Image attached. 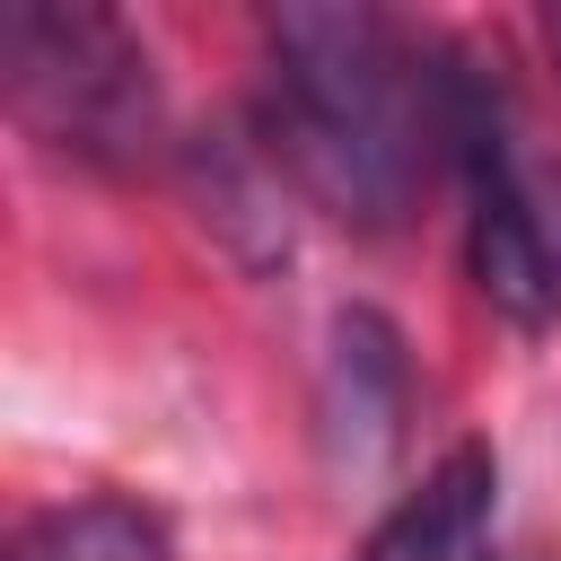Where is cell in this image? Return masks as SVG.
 I'll use <instances>...</instances> for the list:
<instances>
[{
  "mask_svg": "<svg viewBox=\"0 0 561 561\" xmlns=\"http://www.w3.org/2000/svg\"><path fill=\"white\" fill-rule=\"evenodd\" d=\"M254 114L316 210L342 228H403L447 149V70H430L386 9H272Z\"/></svg>",
  "mask_w": 561,
  "mask_h": 561,
  "instance_id": "obj_1",
  "label": "cell"
},
{
  "mask_svg": "<svg viewBox=\"0 0 561 561\" xmlns=\"http://www.w3.org/2000/svg\"><path fill=\"white\" fill-rule=\"evenodd\" d=\"M447 158L465 175V263L508 324H561V175L535 158L508 88L447 53Z\"/></svg>",
  "mask_w": 561,
  "mask_h": 561,
  "instance_id": "obj_2",
  "label": "cell"
},
{
  "mask_svg": "<svg viewBox=\"0 0 561 561\" xmlns=\"http://www.w3.org/2000/svg\"><path fill=\"white\" fill-rule=\"evenodd\" d=\"M0 70H9V105L18 123L88 167H140L167 131L149 53L123 18L105 9H61V0H26L0 26Z\"/></svg>",
  "mask_w": 561,
  "mask_h": 561,
  "instance_id": "obj_3",
  "label": "cell"
},
{
  "mask_svg": "<svg viewBox=\"0 0 561 561\" xmlns=\"http://www.w3.org/2000/svg\"><path fill=\"white\" fill-rule=\"evenodd\" d=\"M359 561H500V465L482 438L447 447L359 543Z\"/></svg>",
  "mask_w": 561,
  "mask_h": 561,
  "instance_id": "obj_4",
  "label": "cell"
},
{
  "mask_svg": "<svg viewBox=\"0 0 561 561\" xmlns=\"http://www.w3.org/2000/svg\"><path fill=\"white\" fill-rule=\"evenodd\" d=\"M9 561H175V543L140 500L88 491V500H61V508L26 517L9 535Z\"/></svg>",
  "mask_w": 561,
  "mask_h": 561,
  "instance_id": "obj_5",
  "label": "cell"
},
{
  "mask_svg": "<svg viewBox=\"0 0 561 561\" xmlns=\"http://www.w3.org/2000/svg\"><path fill=\"white\" fill-rule=\"evenodd\" d=\"M543 35H552V61H561V9H552V18H543Z\"/></svg>",
  "mask_w": 561,
  "mask_h": 561,
  "instance_id": "obj_6",
  "label": "cell"
}]
</instances>
